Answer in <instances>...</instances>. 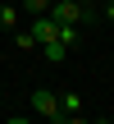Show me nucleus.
<instances>
[{"label": "nucleus", "mask_w": 114, "mask_h": 124, "mask_svg": "<svg viewBox=\"0 0 114 124\" xmlns=\"http://www.w3.org/2000/svg\"><path fill=\"white\" fill-rule=\"evenodd\" d=\"M32 110H37L41 120H64V115H59V92H50V87H37V92H32Z\"/></svg>", "instance_id": "f257e3e1"}, {"label": "nucleus", "mask_w": 114, "mask_h": 124, "mask_svg": "<svg viewBox=\"0 0 114 124\" xmlns=\"http://www.w3.org/2000/svg\"><path fill=\"white\" fill-rule=\"evenodd\" d=\"M27 32L37 37V46L41 41H55V32H59V23L50 18V14H32V23H27Z\"/></svg>", "instance_id": "f03ea898"}, {"label": "nucleus", "mask_w": 114, "mask_h": 124, "mask_svg": "<svg viewBox=\"0 0 114 124\" xmlns=\"http://www.w3.org/2000/svg\"><path fill=\"white\" fill-rule=\"evenodd\" d=\"M37 51H41L50 64H64V60H69V46H64V41H41Z\"/></svg>", "instance_id": "7ed1b4c3"}, {"label": "nucleus", "mask_w": 114, "mask_h": 124, "mask_svg": "<svg viewBox=\"0 0 114 124\" xmlns=\"http://www.w3.org/2000/svg\"><path fill=\"white\" fill-rule=\"evenodd\" d=\"M78 110H82V97L78 92H59V115L64 120H78Z\"/></svg>", "instance_id": "20e7f679"}, {"label": "nucleus", "mask_w": 114, "mask_h": 124, "mask_svg": "<svg viewBox=\"0 0 114 124\" xmlns=\"http://www.w3.org/2000/svg\"><path fill=\"white\" fill-rule=\"evenodd\" d=\"M18 28V5H0V32H14Z\"/></svg>", "instance_id": "39448f33"}, {"label": "nucleus", "mask_w": 114, "mask_h": 124, "mask_svg": "<svg viewBox=\"0 0 114 124\" xmlns=\"http://www.w3.org/2000/svg\"><path fill=\"white\" fill-rule=\"evenodd\" d=\"M14 46H18V51H37V37H32L27 28H14Z\"/></svg>", "instance_id": "423d86ee"}, {"label": "nucleus", "mask_w": 114, "mask_h": 124, "mask_svg": "<svg viewBox=\"0 0 114 124\" xmlns=\"http://www.w3.org/2000/svg\"><path fill=\"white\" fill-rule=\"evenodd\" d=\"M18 9H23V14H46L50 0H18Z\"/></svg>", "instance_id": "0eeeda50"}, {"label": "nucleus", "mask_w": 114, "mask_h": 124, "mask_svg": "<svg viewBox=\"0 0 114 124\" xmlns=\"http://www.w3.org/2000/svg\"><path fill=\"white\" fill-rule=\"evenodd\" d=\"M101 14H105V18L114 23V0H105V9H101Z\"/></svg>", "instance_id": "6e6552de"}]
</instances>
